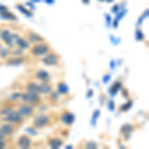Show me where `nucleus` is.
Here are the masks:
<instances>
[{"label": "nucleus", "mask_w": 149, "mask_h": 149, "mask_svg": "<svg viewBox=\"0 0 149 149\" xmlns=\"http://www.w3.org/2000/svg\"><path fill=\"white\" fill-rule=\"evenodd\" d=\"M24 117L20 114V112L18 110H12L11 112H9L8 114L2 118L3 121L10 122V123H21L23 121Z\"/></svg>", "instance_id": "4"}, {"label": "nucleus", "mask_w": 149, "mask_h": 149, "mask_svg": "<svg viewBox=\"0 0 149 149\" xmlns=\"http://www.w3.org/2000/svg\"><path fill=\"white\" fill-rule=\"evenodd\" d=\"M10 35H11V33L8 29H4V30L0 31V39L3 41L4 43L8 40V38L10 37Z\"/></svg>", "instance_id": "19"}, {"label": "nucleus", "mask_w": 149, "mask_h": 149, "mask_svg": "<svg viewBox=\"0 0 149 149\" xmlns=\"http://www.w3.org/2000/svg\"><path fill=\"white\" fill-rule=\"evenodd\" d=\"M25 59L20 57H16V58H12V59H9L8 61L6 62V65L8 66H18V65H21L24 63Z\"/></svg>", "instance_id": "16"}, {"label": "nucleus", "mask_w": 149, "mask_h": 149, "mask_svg": "<svg viewBox=\"0 0 149 149\" xmlns=\"http://www.w3.org/2000/svg\"><path fill=\"white\" fill-rule=\"evenodd\" d=\"M48 144H49L50 147H52V148H59L64 144V141L62 140L61 138L53 137V138H50L49 140H48Z\"/></svg>", "instance_id": "13"}, {"label": "nucleus", "mask_w": 149, "mask_h": 149, "mask_svg": "<svg viewBox=\"0 0 149 149\" xmlns=\"http://www.w3.org/2000/svg\"><path fill=\"white\" fill-rule=\"evenodd\" d=\"M26 91L30 93H39V84L35 83V81H29L27 86H26Z\"/></svg>", "instance_id": "15"}, {"label": "nucleus", "mask_w": 149, "mask_h": 149, "mask_svg": "<svg viewBox=\"0 0 149 149\" xmlns=\"http://www.w3.org/2000/svg\"><path fill=\"white\" fill-rule=\"evenodd\" d=\"M19 97H21V93L16 92V93H12V95H11L10 97H9V100H11L12 102H16V100H17Z\"/></svg>", "instance_id": "24"}, {"label": "nucleus", "mask_w": 149, "mask_h": 149, "mask_svg": "<svg viewBox=\"0 0 149 149\" xmlns=\"http://www.w3.org/2000/svg\"><path fill=\"white\" fill-rule=\"evenodd\" d=\"M18 111L20 112V114L23 117H27L34 112V107L31 104H28V103H24V104H21L19 107Z\"/></svg>", "instance_id": "6"}, {"label": "nucleus", "mask_w": 149, "mask_h": 149, "mask_svg": "<svg viewBox=\"0 0 149 149\" xmlns=\"http://www.w3.org/2000/svg\"><path fill=\"white\" fill-rule=\"evenodd\" d=\"M51 51L50 44L45 41L38 42L30 48V54L34 57H43Z\"/></svg>", "instance_id": "1"}, {"label": "nucleus", "mask_w": 149, "mask_h": 149, "mask_svg": "<svg viewBox=\"0 0 149 149\" xmlns=\"http://www.w3.org/2000/svg\"><path fill=\"white\" fill-rule=\"evenodd\" d=\"M15 44L17 45V46L20 48L21 50L29 49V48H30V43H29L26 39H24V38H21L20 36H19L18 39L16 40Z\"/></svg>", "instance_id": "14"}, {"label": "nucleus", "mask_w": 149, "mask_h": 149, "mask_svg": "<svg viewBox=\"0 0 149 149\" xmlns=\"http://www.w3.org/2000/svg\"><path fill=\"white\" fill-rule=\"evenodd\" d=\"M53 92V86L48 84V81H42L39 84V93L42 95H50Z\"/></svg>", "instance_id": "11"}, {"label": "nucleus", "mask_w": 149, "mask_h": 149, "mask_svg": "<svg viewBox=\"0 0 149 149\" xmlns=\"http://www.w3.org/2000/svg\"><path fill=\"white\" fill-rule=\"evenodd\" d=\"M130 105H131V102H128L127 103H125L124 105H122V107H120V109H121V110L122 111H126L127 109L130 107Z\"/></svg>", "instance_id": "26"}, {"label": "nucleus", "mask_w": 149, "mask_h": 149, "mask_svg": "<svg viewBox=\"0 0 149 149\" xmlns=\"http://www.w3.org/2000/svg\"><path fill=\"white\" fill-rule=\"evenodd\" d=\"M61 120L66 125H72L74 121V114L70 111H64L61 114Z\"/></svg>", "instance_id": "8"}, {"label": "nucleus", "mask_w": 149, "mask_h": 149, "mask_svg": "<svg viewBox=\"0 0 149 149\" xmlns=\"http://www.w3.org/2000/svg\"><path fill=\"white\" fill-rule=\"evenodd\" d=\"M97 147V143H95V141H88L86 143V148H91V149H95Z\"/></svg>", "instance_id": "23"}, {"label": "nucleus", "mask_w": 149, "mask_h": 149, "mask_svg": "<svg viewBox=\"0 0 149 149\" xmlns=\"http://www.w3.org/2000/svg\"><path fill=\"white\" fill-rule=\"evenodd\" d=\"M58 91H59L60 93H63V95H67L69 93L68 86H67V84L65 83H60L58 85Z\"/></svg>", "instance_id": "20"}, {"label": "nucleus", "mask_w": 149, "mask_h": 149, "mask_svg": "<svg viewBox=\"0 0 149 149\" xmlns=\"http://www.w3.org/2000/svg\"><path fill=\"white\" fill-rule=\"evenodd\" d=\"M12 107H4L3 109H0V115H2V116H5L9 113V112L12 111Z\"/></svg>", "instance_id": "21"}, {"label": "nucleus", "mask_w": 149, "mask_h": 149, "mask_svg": "<svg viewBox=\"0 0 149 149\" xmlns=\"http://www.w3.org/2000/svg\"><path fill=\"white\" fill-rule=\"evenodd\" d=\"M136 36H138V37H136L138 40L143 39V34L141 33V31H140V30H137V31H136Z\"/></svg>", "instance_id": "28"}, {"label": "nucleus", "mask_w": 149, "mask_h": 149, "mask_svg": "<svg viewBox=\"0 0 149 149\" xmlns=\"http://www.w3.org/2000/svg\"><path fill=\"white\" fill-rule=\"evenodd\" d=\"M14 130H15V127H14L13 124L10 123V122H7V123L0 126V133L5 136V137L8 135H11L14 132Z\"/></svg>", "instance_id": "9"}, {"label": "nucleus", "mask_w": 149, "mask_h": 149, "mask_svg": "<svg viewBox=\"0 0 149 149\" xmlns=\"http://www.w3.org/2000/svg\"><path fill=\"white\" fill-rule=\"evenodd\" d=\"M21 100L24 103H28L31 105H36L41 102V97L39 93H30V92H25L21 93Z\"/></svg>", "instance_id": "2"}, {"label": "nucleus", "mask_w": 149, "mask_h": 149, "mask_svg": "<svg viewBox=\"0 0 149 149\" xmlns=\"http://www.w3.org/2000/svg\"><path fill=\"white\" fill-rule=\"evenodd\" d=\"M0 17H2L4 19H8V20H10V21L11 20H17V17H16L12 12H9L8 10L0 12Z\"/></svg>", "instance_id": "17"}, {"label": "nucleus", "mask_w": 149, "mask_h": 149, "mask_svg": "<svg viewBox=\"0 0 149 149\" xmlns=\"http://www.w3.org/2000/svg\"><path fill=\"white\" fill-rule=\"evenodd\" d=\"M9 55H10V51H9V50L2 49V48H1V50H0V57L3 58V59H5V58L8 57Z\"/></svg>", "instance_id": "22"}, {"label": "nucleus", "mask_w": 149, "mask_h": 149, "mask_svg": "<svg viewBox=\"0 0 149 149\" xmlns=\"http://www.w3.org/2000/svg\"><path fill=\"white\" fill-rule=\"evenodd\" d=\"M27 39L29 43H32V44H36L38 42H42V41H45L44 38L42 36H40L37 33L33 32V31H29L27 34Z\"/></svg>", "instance_id": "10"}, {"label": "nucleus", "mask_w": 149, "mask_h": 149, "mask_svg": "<svg viewBox=\"0 0 149 149\" xmlns=\"http://www.w3.org/2000/svg\"><path fill=\"white\" fill-rule=\"evenodd\" d=\"M51 123V119L46 114H40L36 116L33 120V126L36 128H44Z\"/></svg>", "instance_id": "3"}, {"label": "nucleus", "mask_w": 149, "mask_h": 149, "mask_svg": "<svg viewBox=\"0 0 149 149\" xmlns=\"http://www.w3.org/2000/svg\"><path fill=\"white\" fill-rule=\"evenodd\" d=\"M35 78L37 79V80H40L41 81H49L50 79H51V74L48 73L47 71L39 70L38 72H36Z\"/></svg>", "instance_id": "12"}, {"label": "nucleus", "mask_w": 149, "mask_h": 149, "mask_svg": "<svg viewBox=\"0 0 149 149\" xmlns=\"http://www.w3.org/2000/svg\"><path fill=\"white\" fill-rule=\"evenodd\" d=\"M16 8L19 9V10H20V11H22L24 14H28V15H31L30 12H29V11L27 10V9L24 8V6H23V5H21V4H17V6H16Z\"/></svg>", "instance_id": "25"}, {"label": "nucleus", "mask_w": 149, "mask_h": 149, "mask_svg": "<svg viewBox=\"0 0 149 149\" xmlns=\"http://www.w3.org/2000/svg\"><path fill=\"white\" fill-rule=\"evenodd\" d=\"M32 144V140L26 134H23V135H20L19 138L17 139V145L20 148H29Z\"/></svg>", "instance_id": "7"}, {"label": "nucleus", "mask_w": 149, "mask_h": 149, "mask_svg": "<svg viewBox=\"0 0 149 149\" xmlns=\"http://www.w3.org/2000/svg\"><path fill=\"white\" fill-rule=\"evenodd\" d=\"M10 54H13V55H16V56H17V55H19V56H21V55L23 54V52H22V50H15V51H13V52H10Z\"/></svg>", "instance_id": "27"}, {"label": "nucleus", "mask_w": 149, "mask_h": 149, "mask_svg": "<svg viewBox=\"0 0 149 149\" xmlns=\"http://www.w3.org/2000/svg\"><path fill=\"white\" fill-rule=\"evenodd\" d=\"M42 61L43 64L46 65V66H56L60 62V57L55 52H49L47 55H45Z\"/></svg>", "instance_id": "5"}, {"label": "nucleus", "mask_w": 149, "mask_h": 149, "mask_svg": "<svg viewBox=\"0 0 149 149\" xmlns=\"http://www.w3.org/2000/svg\"><path fill=\"white\" fill-rule=\"evenodd\" d=\"M132 130H133V126H132V124H130V123H125L120 128L121 133L126 134V135H129V133H131Z\"/></svg>", "instance_id": "18"}, {"label": "nucleus", "mask_w": 149, "mask_h": 149, "mask_svg": "<svg viewBox=\"0 0 149 149\" xmlns=\"http://www.w3.org/2000/svg\"><path fill=\"white\" fill-rule=\"evenodd\" d=\"M100 1H104V0H100Z\"/></svg>", "instance_id": "29"}]
</instances>
